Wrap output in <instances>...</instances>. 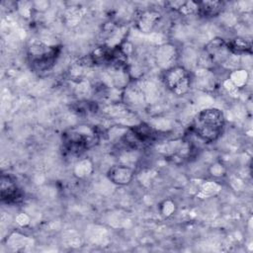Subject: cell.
I'll use <instances>...</instances> for the list:
<instances>
[{
  "label": "cell",
  "instance_id": "6da1fadb",
  "mask_svg": "<svg viewBox=\"0 0 253 253\" xmlns=\"http://www.w3.org/2000/svg\"><path fill=\"white\" fill-rule=\"evenodd\" d=\"M225 116L217 108H206L194 117L190 131L201 141L210 143L217 140L225 127Z\"/></svg>",
  "mask_w": 253,
  "mask_h": 253
},
{
  "label": "cell",
  "instance_id": "7a4b0ae2",
  "mask_svg": "<svg viewBox=\"0 0 253 253\" xmlns=\"http://www.w3.org/2000/svg\"><path fill=\"white\" fill-rule=\"evenodd\" d=\"M100 134L96 127L78 125L62 133L63 148L69 155L80 156L98 144Z\"/></svg>",
  "mask_w": 253,
  "mask_h": 253
},
{
  "label": "cell",
  "instance_id": "3957f363",
  "mask_svg": "<svg viewBox=\"0 0 253 253\" xmlns=\"http://www.w3.org/2000/svg\"><path fill=\"white\" fill-rule=\"evenodd\" d=\"M60 54V47L48 44L42 40H34L30 42L27 50V58L32 70L45 72L50 70Z\"/></svg>",
  "mask_w": 253,
  "mask_h": 253
},
{
  "label": "cell",
  "instance_id": "277c9868",
  "mask_svg": "<svg viewBox=\"0 0 253 253\" xmlns=\"http://www.w3.org/2000/svg\"><path fill=\"white\" fill-rule=\"evenodd\" d=\"M162 81L171 93L183 96L190 91L194 78L187 67L177 64L162 72Z\"/></svg>",
  "mask_w": 253,
  "mask_h": 253
},
{
  "label": "cell",
  "instance_id": "5b68a950",
  "mask_svg": "<svg viewBox=\"0 0 253 253\" xmlns=\"http://www.w3.org/2000/svg\"><path fill=\"white\" fill-rule=\"evenodd\" d=\"M154 58L156 64L161 68L162 71L167 70L177 64L180 59V52L178 47L171 42H166L157 46Z\"/></svg>",
  "mask_w": 253,
  "mask_h": 253
},
{
  "label": "cell",
  "instance_id": "8992f818",
  "mask_svg": "<svg viewBox=\"0 0 253 253\" xmlns=\"http://www.w3.org/2000/svg\"><path fill=\"white\" fill-rule=\"evenodd\" d=\"M135 176V170L128 164L120 163L113 165L107 172L108 180L118 186H126L132 182Z\"/></svg>",
  "mask_w": 253,
  "mask_h": 253
},
{
  "label": "cell",
  "instance_id": "52a82bcc",
  "mask_svg": "<svg viewBox=\"0 0 253 253\" xmlns=\"http://www.w3.org/2000/svg\"><path fill=\"white\" fill-rule=\"evenodd\" d=\"M0 192L1 201L8 205L17 204L23 198V193L21 189L18 187L17 183L10 175L2 174Z\"/></svg>",
  "mask_w": 253,
  "mask_h": 253
},
{
  "label": "cell",
  "instance_id": "ba28073f",
  "mask_svg": "<svg viewBox=\"0 0 253 253\" xmlns=\"http://www.w3.org/2000/svg\"><path fill=\"white\" fill-rule=\"evenodd\" d=\"M161 18L160 13L154 9H146L138 12L135 16V23L137 29L142 33H150Z\"/></svg>",
  "mask_w": 253,
  "mask_h": 253
},
{
  "label": "cell",
  "instance_id": "9c48e42d",
  "mask_svg": "<svg viewBox=\"0 0 253 253\" xmlns=\"http://www.w3.org/2000/svg\"><path fill=\"white\" fill-rule=\"evenodd\" d=\"M226 46L230 54H233L236 56L251 54L252 52L251 41L243 37H236L234 39H230L229 41H226Z\"/></svg>",
  "mask_w": 253,
  "mask_h": 253
},
{
  "label": "cell",
  "instance_id": "30bf717a",
  "mask_svg": "<svg viewBox=\"0 0 253 253\" xmlns=\"http://www.w3.org/2000/svg\"><path fill=\"white\" fill-rule=\"evenodd\" d=\"M224 8L222 1H201L198 2L197 14L204 18H213L218 16Z\"/></svg>",
  "mask_w": 253,
  "mask_h": 253
},
{
  "label": "cell",
  "instance_id": "8fae6325",
  "mask_svg": "<svg viewBox=\"0 0 253 253\" xmlns=\"http://www.w3.org/2000/svg\"><path fill=\"white\" fill-rule=\"evenodd\" d=\"M248 72L246 69L244 68H235L233 70H231V72L228 75V80L237 88H242L244 87L247 82H248Z\"/></svg>",
  "mask_w": 253,
  "mask_h": 253
},
{
  "label": "cell",
  "instance_id": "7c38bea8",
  "mask_svg": "<svg viewBox=\"0 0 253 253\" xmlns=\"http://www.w3.org/2000/svg\"><path fill=\"white\" fill-rule=\"evenodd\" d=\"M93 170V165L90 160L88 159H82L78 161V163L75 165L74 173L79 178H85L91 174Z\"/></svg>",
  "mask_w": 253,
  "mask_h": 253
},
{
  "label": "cell",
  "instance_id": "4fadbf2b",
  "mask_svg": "<svg viewBox=\"0 0 253 253\" xmlns=\"http://www.w3.org/2000/svg\"><path fill=\"white\" fill-rule=\"evenodd\" d=\"M210 172L214 177H222L225 174V168L220 163H214L211 166Z\"/></svg>",
  "mask_w": 253,
  "mask_h": 253
},
{
  "label": "cell",
  "instance_id": "5bb4252c",
  "mask_svg": "<svg viewBox=\"0 0 253 253\" xmlns=\"http://www.w3.org/2000/svg\"><path fill=\"white\" fill-rule=\"evenodd\" d=\"M174 211H175V205L173 203H171L170 201L164 202V204L162 205V210H161V212L163 215L169 216L172 214V212Z\"/></svg>",
  "mask_w": 253,
  "mask_h": 253
}]
</instances>
